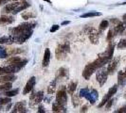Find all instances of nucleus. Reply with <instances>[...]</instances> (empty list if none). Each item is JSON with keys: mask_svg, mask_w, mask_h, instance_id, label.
<instances>
[{"mask_svg": "<svg viewBox=\"0 0 126 113\" xmlns=\"http://www.w3.org/2000/svg\"><path fill=\"white\" fill-rule=\"evenodd\" d=\"M80 98H81V97H80L79 95H77V94H72V105H73V107H77L80 105V103H81Z\"/></svg>", "mask_w": 126, "mask_h": 113, "instance_id": "nucleus-34", "label": "nucleus"}, {"mask_svg": "<svg viewBox=\"0 0 126 113\" xmlns=\"http://www.w3.org/2000/svg\"><path fill=\"white\" fill-rule=\"evenodd\" d=\"M90 90V89L89 88H83V89H81L80 90V92H79V96L82 98V97H85V95L88 93V91Z\"/></svg>", "mask_w": 126, "mask_h": 113, "instance_id": "nucleus-39", "label": "nucleus"}, {"mask_svg": "<svg viewBox=\"0 0 126 113\" xmlns=\"http://www.w3.org/2000/svg\"><path fill=\"white\" fill-rule=\"evenodd\" d=\"M115 32H114V30L113 29H110L109 31H108V33H107V37H106V40H107L108 42L110 43L112 40H113V38L115 37Z\"/></svg>", "mask_w": 126, "mask_h": 113, "instance_id": "nucleus-40", "label": "nucleus"}, {"mask_svg": "<svg viewBox=\"0 0 126 113\" xmlns=\"http://www.w3.org/2000/svg\"><path fill=\"white\" fill-rule=\"evenodd\" d=\"M37 112L38 113H46V109L44 108V107H43V106H41V105H40V106L38 107Z\"/></svg>", "mask_w": 126, "mask_h": 113, "instance_id": "nucleus-43", "label": "nucleus"}, {"mask_svg": "<svg viewBox=\"0 0 126 113\" xmlns=\"http://www.w3.org/2000/svg\"><path fill=\"white\" fill-rule=\"evenodd\" d=\"M43 99H44V92H43L42 90L35 92V91L32 90V93H31V96H30V106H31V107H33V106H35V105H37V104H40Z\"/></svg>", "mask_w": 126, "mask_h": 113, "instance_id": "nucleus-6", "label": "nucleus"}, {"mask_svg": "<svg viewBox=\"0 0 126 113\" xmlns=\"http://www.w3.org/2000/svg\"><path fill=\"white\" fill-rule=\"evenodd\" d=\"M52 111L53 112H66L67 110H66V108L65 107L63 106V105H61V104H59L58 102H54L53 104H52Z\"/></svg>", "mask_w": 126, "mask_h": 113, "instance_id": "nucleus-24", "label": "nucleus"}, {"mask_svg": "<svg viewBox=\"0 0 126 113\" xmlns=\"http://www.w3.org/2000/svg\"><path fill=\"white\" fill-rule=\"evenodd\" d=\"M32 33L33 31L32 30H30V31L24 32V33H20V34H17V35H14L13 38H14V44H24L27 40H29L30 38L32 36Z\"/></svg>", "mask_w": 126, "mask_h": 113, "instance_id": "nucleus-9", "label": "nucleus"}, {"mask_svg": "<svg viewBox=\"0 0 126 113\" xmlns=\"http://www.w3.org/2000/svg\"><path fill=\"white\" fill-rule=\"evenodd\" d=\"M23 59L20 57V56H17L16 55L15 56H12L11 57H9V58H7V60L5 61L4 64H15V63H19L21 62Z\"/></svg>", "mask_w": 126, "mask_h": 113, "instance_id": "nucleus-26", "label": "nucleus"}, {"mask_svg": "<svg viewBox=\"0 0 126 113\" xmlns=\"http://www.w3.org/2000/svg\"><path fill=\"white\" fill-rule=\"evenodd\" d=\"M87 108H88V107L85 105V106H83V107H82V109H81V112H86L87 111Z\"/></svg>", "mask_w": 126, "mask_h": 113, "instance_id": "nucleus-46", "label": "nucleus"}, {"mask_svg": "<svg viewBox=\"0 0 126 113\" xmlns=\"http://www.w3.org/2000/svg\"><path fill=\"white\" fill-rule=\"evenodd\" d=\"M113 103H114V99H110V100H108V102L105 104V107H106V109H109L110 107H112V105H113Z\"/></svg>", "mask_w": 126, "mask_h": 113, "instance_id": "nucleus-41", "label": "nucleus"}, {"mask_svg": "<svg viewBox=\"0 0 126 113\" xmlns=\"http://www.w3.org/2000/svg\"><path fill=\"white\" fill-rule=\"evenodd\" d=\"M108 75H108L107 69L104 66L100 68V69H98V72L96 73V79L99 83L100 87H102L105 84V82L107 80Z\"/></svg>", "mask_w": 126, "mask_h": 113, "instance_id": "nucleus-5", "label": "nucleus"}, {"mask_svg": "<svg viewBox=\"0 0 126 113\" xmlns=\"http://www.w3.org/2000/svg\"><path fill=\"white\" fill-rule=\"evenodd\" d=\"M7 52L9 56H15L23 53V50L21 48H10V49H7Z\"/></svg>", "mask_w": 126, "mask_h": 113, "instance_id": "nucleus-31", "label": "nucleus"}, {"mask_svg": "<svg viewBox=\"0 0 126 113\" xmlns=\"http://www.w3.org/2000/svg\"><path fill=\"white\" fill-rule=\"evenodd\" d=\"M13 87V84H12V82H7V83H2V84H0V92H5L7 90H11Z\"/></svg>", "mask_w": 126, "mask_h": 113, "instance_id": "nucleus-30", "label": "nucleus"}, {"mask_svg": "<svg viewBox=\"0 0 126 113\" xmlns=\"http://www.w3.org/2000/svg\"><path fill=\"white\" fill-rule=\"evenodd\" d=\"M77 85H78V82H70L69 84H68V86L66 87V91H67V93L70 94V95L74 94L76 89H77Z\"/></svg>", "mask_w": 126, "mask_h": 113, "instance_id": "nucleus-27", "label": "nucleus"}, {"mask_svg": "<svg viewBox=\"0 0 126 113\" xmlns=\"http://www.w3.org/2000/svg\"><path fill=\"white\" fill-rule=\"evenodd\" d=\"M122 19H123L124 21H126V13H125V14H123V16H122Z\"/></svg>", "mask_w": 126, "mask_h": 113, "instance_id": "nucleus-49", "label": "nucleus"}, {"mask_svg": "<svg viewBox=\"0 0 126 113\" xmlns=\"http://www.w3.org/2000/svg\"><path fill=\"white\" fill-rule=\"evenodd\" d=\"M10 102H12V99L9 96L5 95V97H0V105H7Z\"/></svg>", "mask_w": 126, "mask_h": 113, "instance_id": "nucleus-38", "label": "nucleus"}, {"mask_svg": "<svg viewBox=\"0 0 126 113\" xmlns=\"http://www.w3.org/2000/svg\"><path fill=\"white\" fill-rule=\"evenodd\" d=\"M7 56H9L7 49L3 46H0V58H7Z\"/></svg>", "mask_w": 126, "mask_h": 113, "instance_id": "nucleus-37", "label": "nucleus"}, {"mask_svg": "<svg viewBox=\"0 0 126 113\" xmlns=\"http://www.w3.org/2000/svg\"><path fill=\"white\" fill-rule=\"evenodd\" d=\"M108 26H109V21L107 20H103V21H101L100 25H99V30L100 31H103V30H105L106 28H107Z\"/></svg>", "mask_w": 126, "mask_h": 113, "instance_id": "nucleus-35", "label": "nucleus"}, {"mask_svg": "<svg viewBox=\"0 0 126 113\" xmlns=\"http://www.w3.org/2000/svg\"><path fill=\"white\" fill-rule=\"evenodd\" d=\"M59 28H60V25H53L52 26H51V28H50V30H49V31L55 32V31H57Z\"/></svg>", "mask_w": 126, "mask_h": 113, "instance_id": "nucleus-42", "label": "nucleus"}, {"mask_svg": "<svg viewBox=\"0 0 126 113\" xmlns=\"http://www.w3.org/2000/svg\"><path fill=\"white\" fill-rule=\"evenodd\" d=\"M114 50H115V44L110 42L109 44H108L107 48L105 49V51L101 53V54H99L98 57L95 59L94 61H92L93 64L95 65V67L97 68V70L103 67L105 64H107L113 58Z\"/></svg>", "mask_w": 126, "mask_h": 113, "instance_id": "nucleus-1", "label": "nucleus"}, {"mask_svg": "<svg viewBox=\"0 0 126 113\" xmlns=\"http://www.w3.org/2000/svg\"><path fill=\"white\" fill-rule=\"evenodd\" d=\"M35 83H36V78H35V76H32V77L28 80L27 84H26L25 88L23 90V94L26 95V94H29L30 92H32V90H33L34 86H35Z\"/></svg>", "mask_w": 126, "mask_h": 113, "instance_id": "nucleus-14", "label": "nucleus"}, {"mask_svg": "<svg viewBox=\"0 0 126 113\" xmlns=\"http://www.w3.org/2000/svg\"><path fill=\"white\" fill-rule=\"evenodd\" d=\"M84 98L88 101L91 105H94L95 103H96V101L98 100V98H99V92H98L97 90L91 89L88 91V93L85 95Z\"/></svg>", "mask_w": 126, "mask_h": 113, "instance_id": "nucleus-12", "label": "nucleus"}, {"mask_svg": "<svg viewBox=\"0 0 126 113\" xmlns=\"http://www.w3.org/2000/svg\"><path fill=\"white\" fill-rule=\"evenodd\" d=\"M9 1H11V0H0V6H2V5H6Z\"/></svg>", "mask_w": 126, "mask_h": 113, "instance_id": "nucleus-45", "label": "nucleus"}, {"mask_svg": "<svg viewBox=\"0 0 126 113\" xmlns=\"http://www.w3.org/2000/svg\"><path fill=\"white\" fill-rule=\"evenodd\" d=\"M22 18L25 19V20H30V19L35 18L36 17V14L32 11H25V12L22 13Z\"/></svg>", "mask_w": 126, "mask_h": 113, "instance_id": "nucleus-32", "label": "nucleus"}, {"mask_svg": "<svg viewBox=\"0 0 126 113\" xmlns=\"http://www.w3.org/2000/svg\"><path fill=\"white\" fill-rule=\"evenodd\" d=\"M56 102H58L61 105H63V106H65V104L67 103V91H66L65 86H62L57 91Z\"/></svg>", "mask_w": 126, "mask_h": 113, "instance_id": "nucleus-7", "label": "nucleus"}, {"mask_svg": "<svg viewBox=\"0 0 126 113\" xmlns=\"http://www.w3.org/2000/svg\"><path fill=\"white\" fill-rule=\"evenodd\" d=\"M70 52V45L68 43L59 44L55 50V56L58 60H63L66 58L67 54Z\"/></svg>", "mask_w": 126, "mask_h": 113, "instance_id": "nucleus-4", "label": "nucleus"}, {"mask_svg": "<svg viewBox=\"0 0 126 113\" xmlns=\"http://www.w3.org/2000/svg\"><path fill=\"white\" fill-rule=\"evenodd\" d=\"M68 78V69L64 68V67H61L57 71L56 74V79H60V80H64Z\"/></svg>", "mask_w": 126, "mask_h": 113, "instance_id": "nucleus-17", "label": "nucleus"}, {"mask_svg": "<svg viewBox=\"0 0 126 113\" xmlns=\"http://www.w3.org/2000/svg\"><path fill=\"white\" fill-rule=\"evenodd\" d=\"M110 22H111V23H112L114 25H118V24H119V23L120 22V21L119 20V19L114 18V19H111V20H110Z\"/></svg>", "mask_w": 126, "mask_h": 113, "instance_id": "nucleus-44", "label": "nucleus"}, {"mask_svg": "<svg viewBox=\"0 0 126 113\" xmlns=\"http://www.w3.org/2000/svg\"><path fill=\"white\" fill-rule=\"evenodd\" d=\"M97 16H101V12H98V11H89V12L82 13L80 17H81V18H89V17H97Z\"/></svg>", "mask_w": 126, "mask_h": 113, "instance_id": "nucleus-28", "label": "nucleus"}, {"mask_svg": "<svg viewBox=\"0 0 126 113\" xmlns=\"http://www.w3.org/2000/svg\"><path fill=\"white\" fill-rule=\"evenodd\" d=\"M13 43H14V38L12 34L9 36L0 37V44H12Z\"/></svg>", "mask_w": 126, "mask_h": 113, "instance_id": "nucleus-25", "label": "nucleus"}, {"mask_svg": "<svg viewBox=\"0 0 126 113\" xmlns=\"http://www.w3.org/2000/svg\"><path fill=\"white\" fill-rule=\"evenodd\" d=\"M30 6H31V4H30L29 2H27L26 0H22V1L19 3L18 6L16 7V9L13 11V14H17V13L20 12V11H23L27 10Z\"/></svg>", "mask_w": 126, "mask_h": 113, "instance_id": "nucleus-21", "label": "nucleus"}, {"mask_svg": "<svg viewBox=\"0 0 126 113\" xmlns=\"http://www.w3.org/2000/svg\"><path fill=\"white\" fill-rule=\"evenodd\" d=\"M45 2H47V3H49V4H51V1L50 0H44Z\"/></svg>", "mask_w": 126, "mask_h": 113, "instance_id": "nucleus-50", "label": "nucleus"}, {"mask_svg": "<svg viewBox=\"0 0 126 113\" xmlns=\"http://www.w3.org/2000/svg\"><path fill=\"white\" fill-rule=\"evenodd\" d=\"M17 76L14 74H10V75H0V84L2 83H7V82H13L16 80Z\"/></svg>", "mask_w": 126, "mask_h": 113, "instance_id": "nucleus-22", "label": "nucleus"}, {"mask_svg": "<svg viewBox=\"0 0 126 113\" xmlns=\"http://www.w3.org/2000/svg\"><path fill=\"white\" fill-rule=\"evenodd\" d=\"M88 36H89V40H90V43H91L92 44H99L100 36H99V32H98L97 29H95V28H93V27L89 28Z\"/></svg>", "mask_w": 126, "mask_h": 113, "instance_id": "nucleus-15", "label": "nucleus"}, {"mask_svg": "<svg viewBox=\"0 0 126 113\" xmlns=\"http://www.w3.org/2000/svg\"><path fill=\"white\" fill-rule=\"evenodd\" d=\"M70 24V21H63L62 22V25H69Z\"/></svg>", "mask_w": 126, "mask_h": 113, "instance_id": "nucleus-47", "label": "nucleus"}, {"mask_svg": "<svg viewBox=\"0 0 126 113\" xmlns=\"http://www.w3.org/2000/svg\"><path fill=\"white\" fill-rule=\"evenodd\" d=\"M117 48L118 49H126V39H121L120 42L117 44Z\"/></svg>", "mask_w": 126, "mask_h": 113, "instance_id": "nucleus-36", "label": "nucleus"}, {"mask_svg": "<svg viewBox=\"0 0 126 113\" xmlns=\"http://www.w3.org/2000/svg\"><path fill=\"white\" fill-rule=\"evenodd\" d=\"M11 1H19V0H11Z\"/></svg>", "mask_w": 126, "mask_h": 113, "instance_id": "nucleus-52", "label": "nucleus"}, {"mask_svg": "<svg viewBox=\"0 0 126 113\" xmlns=\"http://www.w3.org/2000/svg\"><path fill=\"white\" fill-rule=\"evenodd\" d=\"M97 71V68L95 67V65L93 64V62H89L85 65L84 69L82 71V77L85 80H89L91 75L94 74L95 72Z\"/></svg>", "mask_w": 126, "mask_h": 113, "instance_id": "nucleus-10", "label": "nucleus"}, {"mask_svg": "<svg viewBox=\"0 0 126 113\" xmlns=\"http://www.w3.org/2000/svg\"><path fill=\"white\" fill-rule=\"evenodd\" d=\"M13 22H14V17H13V16H11V15L3 14V15L0 17V25H10V24H13Z\"/></svg>", "mask_w": 126, "mask_h": 113, "instance_id": "nucleus-20", "label": "nucleus"}, {"mask_svg": "<svg viewBox=\"0 0 126 113\" xmlns=\"http://www.w3.org/2000/svg\"><path fill=\"white\" fill-rule=\"evenodd\" d=\"M28 63L27 59H23L21 62L15 63V64H8L6 66L0 67V75H10V74H15L18 73L22 68L25 67V65Z\"/></svg>", "mask_w": 126, "mask_h": 113, "instance_id": "nucleus-2", "label": "nucleus"}, {"mask_svg": "<svg viewBox=\"0 0 126 113\" xmlns=\"http://www.w3.org/2000/svg\"><path fill=\"white\" fill-rule=\"evenodd\" d=\"M119 63H120V56L118 57H115V58H112L109 62H108V66H107V72L108 75H113L114 73L116 72V70L119 66Z\"/></svg>", "mask_w": 126, "mask_h": 113, "instance_id": "nucleus-11", "label": "nucleus"}, {"mask_svg": "<svg viewBox=\"0 0 126 113\" xmlns=\"http://www.w3.org/2000/svg\"><path fill=\"white\" fill-rule=\"evenodd\" d=\"M49 61H50V50L49 48H47L45 50L44 57H43V61H42V66L46 68L49 65Z\"/></svg>", "mask_w": 126, "mask_h": 113, "instance_id": "nucleus-23", "label": "nucleus"}, {"mask_svg": "<svg viewBox=\"0 0 126 113\" xmlns=\"http://www.w3.org/2000/svg\"><path fill=\"white\" fill-rule=\"evenodd\" d=\"M36 25V23L35 22H25V23H22L18 25L17 26L13 27V29L11 30V34L14 36V35H17V34H20V33H24V32L30 31V30H32Z\"/></svg>", "mask_w": 126, "mask_h": 113, "instance_id": "nucleus-3", "label": "nucleus"}, {"mask_svg": "<svg viewBox=\"0 0 126 113\" xmlns=\"http://www.w3.org/2000/svg\"><path fill=\"white\" fill-rule=\"evenodd\" d=\"M118 86H119V85H118V84H116V85H114L113 87H111V88L109 89L108 92L103 96V98H102L101 102L99 104V106H98L99 108H101V107H102L103 106H105V104L108 102V100H110V99L113 97L114 94L117 93V91H118V88H119Z\"/></svg>", "mask_w": 126, "mask_h": 113, "instance_id": "nucleus-8", "label": "nucleus"}, {"mask_svg": "<svg viewBox=\"0 0 126 113\" xmlns=\"http://www.w3.org/2000/svg\"><path fill=\"white\" fill-rule=\"evenodd\" d=\"M118 85L121 87L126 85V67L123 70H120L118 74Z\"/></svg>", "mask_w": 126, "mask_h": 113, "instance_id": "nucleus-18", "label": "nucleus"}, {"mask_svg": "<svg viewBox=\"0 0 126 113\" xmlns=\"http://www.w3.org/2000/svg\"><path fill=\"white\" fill-rule=\"evenodd\" d=\"M27 104H26V101H20V102H17L14 107L13 108V112L16 113V112H27Z\"/></svg>", "mask_w": 126, "mask_h": 113, "instance_id": "nucleus-16", "label": "nucleus"}, {"mask_svg": "<svg viewBox=\"0 0 126 113\" xmlns=\"http://www.w3.org/2000/svg\"><path fill=\"white\" fill-rule=\"evenodd\" d=\"M56 83H57V79H53V81H51V83L49 84V86L47 87V93L49 94H53L55 92V90H56Z\"/></svg>", "mask_w": 126, "mask_h": 113, "instance_id": "nucleus-29", "label": "nucleus"}, {"mask_svg": "<svg viewBox=\"0 0 126 113\" xmlns=\"http://www.w3.org/2000/svg\"><path fill=\"white\" fill-rule=\"evenodd\" d=\"M125 29H126V21H124V20H123V22L120 21L118 25H114V28H113V30L116 35L122 34Z\"/></svg>", "mask_w": 126, "mask_h": 113, "instance_id": "nucleus-19", "label": "nucleus"}, {"mask_svg": "<svg viewBox=\"0 0 126 113\" xmlns=\"http://www.w3.org/2000/svg\"><path fill=\"white\" fill-rule=\"evenodd\" d=\"M19 93V89H14V90H9L4 92V94L6 96H9V97H13V96H16L17 94Z\"/></svg>", "mask_w": 126, "mask_h": 113, "instance_id": "nucleus-33", "label": "nucleus"}, {"mask_svg": "<svg viewBox=\"0 0 126 113\" xmlns=\"http://www.w3.org/2000/svg\"><path fill=\"white\" fill-rule=\"evenodd\" d=\"M18 1H14V2H12V3H7L5 6L3 7L1 12L2 14H9V13H13V11L16 9V7L19 5Z\"/></svg>", "mask_w": 126, "mask_h": 113, "instance_id": "nucleus-13", "label": "nucleus"}, {"mask_svg": "<svg viewBox=\"0 0 126 113\" xmlns=\"http://www.w3.org/2000/svg\"><path fill=\"white\" fill-rule=\"evenodd\" d=\"M11 107H12V102H10V103H9V106H8V107H7V108H6V111H8V110H9V109H10V108H11Z\"/></svg>", "mask_w": 126, "mask_h": 113, "instance_id": "nucleus-48", "label": "nucleus"}, {"mask_svg": "<svg viewBox=\"0 0 126 113\" xmlns=\"http://www.w3.org/2000/svg\"><path fill=\"white\" fill-rule=\"evenodd\" d=\"M120 5H126V2H123V3H121Z\"/></svg>", "mask_w": 126, "mask_h": 113, "instance_id": "nucleus-51", "label": "nucleus"}]
</instances>
